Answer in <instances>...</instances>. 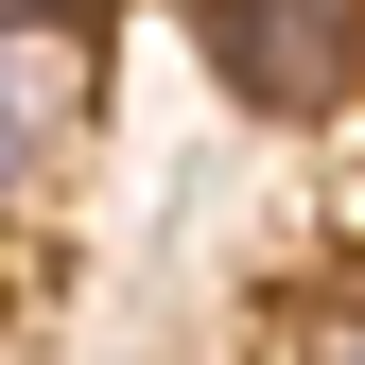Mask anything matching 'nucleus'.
<instances>
[{
	"instance_id": "f257e3e1",
	"label": "nucleus",
	"mask_w": 365,
	"mask_h": 365,
	"mask_svg": "<svg viewBox=\"0 0 365 365\" xmlns=\"http://www.w3.org/2000/svg\"><path fill=\"white\" fill-rule=\"evenodd\" d=\"M209 53L244 70L261 105H331V70H348V0H226Z\"/></svg>"
},
{
	"instance_id": "f03ea898",
	"label": "nucleus",
	"mask_w": 365,
	"mask_h": 365,
	"mask_svg": "<svg viewBox=\"0 0 365 365\" xmlns=\"http://www.w3.org/2000/svg\"><path fill=\"white\" fill-rule=\"evenodd\" d=\"M53 105H70V53H35V35H0V192L35 174V140H53Z\"/></svg>"
},
{
	"instance_id": "7ed1b4c3",
	"label": "nucleus",
	"mask_w": 365,
	"mask_h": 365,
	"mask_svg": "<svg viewBox=\"0 0 365 365\" xmlns=\"http://www.w3.org/2000/svg\"><path fill=\"white\" fill-rule=\"evenodd\" d=\"M313 365H365V331H331V348H313Z\"/></svg>"
},
{
	"instance_id": "20e7f679",
	"label": "nucleus",
	"mask_w": 365,
	"mask_h": 365,
	"mask_svg": "<svg viewBox=\"0 0 365 365\" xmlns=\"http://www.w3.org/2000/svg\"><path fill=\"white\" fill-rule=\"evenodd\" d=\"M0 18H35V0H0Z\"/></svg>"
}]
</instances>
